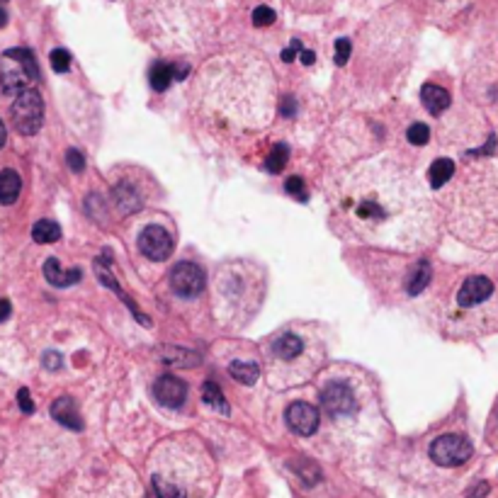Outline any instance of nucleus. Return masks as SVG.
Listing matches in <instances>:
<instances>
[{
  "mask_svg": "<svg viewBox=\"0 0 498 498\" xmlns=\"http://www.w3.org/2000/svg\"><path fill=\"white\" fill-rule=\"evenodd\" d=\"M421 100L425 105V110L433 112V115H440L443 110L450 108V93L440 86H433V83H425L421 91Z\"/></svg>",
  "mask_w": 498,
  "mask_h": 498,
  "instance_id": "obj_13",
  "label": "nucleus"
},
{
  "mask_svg": "<svg viewBox=\"0 0 498 498\" xmlns=\"http://www.w3.org/2000/svg\"><path fill=\"white\" fill-rule=\"evenodd\" d=\"M494 292V284H491L489 277L484 275H472L464 279L460 294H457V304L462 306V309H472V306L481 304V301H486Z\"/></svg>",
  "mask_w": 498,
  "mask_h": 498,
  "instance_id": "obj_9",
  "label": "nucleus"
},
{
  "mask_svg": "<svg viewBox=\"0 0 498 498\" xmlns=\"http://www.w3.org/2000/svg\"><path fill=\"white\" fill-rule=\"evenodd\" d=\"M202 396H204V404H209L212 408H216L219 413H224V416H228V404H226V399H224L219 384H216V382H204Z\"/></svg>",
  "mask_w": 498,
  "mask_h": 498,
  "instance_id": "obj_21",
  "label": "nucleus"
},
{
  "mask_svg": "<svg viewBox=\"0 0 498 498\" xmlns=\"http://www.w3.org/2000/svg\"><path fill=\"white\" fill-rule=\"evenodd\" d=\"M49 59H52V69L56 74H66L71 69V54L66 49H54Z\"/></svg>",
  "mask_w": 498,
  "mask_h": 498,
  "instance_id": "obj_25",
  "label": "nucleus"
},
{
  "mask_svg": "<svg viewBox=\"0 0 498 498\" xmlns=\"http://www.w3.org/2000/svg\"><path fill=\"white\" fill-rule=\"evenodd\" d=\"M32 238L37 241V243H54V241L61 238V228L56 221H49V219H42L35 224V228H32Z\"/></svg>",
  "mask_w": 498,
  "mask_h": 498,
  "instance_id": "obj_20",
  "label": "nucleus"
},
{
  "mask_svg": "<svg viewBox=\"0 0 498 498\" xmlns=\"http://www.w3.org/2000/svg\"><path fill=\"white\" fill-rule=\"evenodd\" d=\"M66 163L74 173H83V168H86V158H83V154L78 149H69V154H66Z\"/></svg>",
  "mask_w": 498,
  "mask_h": 498,
  "instance_id": "obj_29",
  "label": "nucleus"
},
{
  "mask_svg": "<svg viewBox=\"0 0 498 498\" xmlns=\"http://www.w3.org/2000/svg\"><path fill=\"white\" fill-rule=\"evenodd\" d=\"M22 180L13 168H5L0 170V204H15L20 197Z\"/></svg>",
  "mask_w": 498,
  "mask_h": 498,
  "instance_id": "obj_14",
  "label": "nucleus"
},
{
  "mask_svg": "<svg viewBox=\"0 0 498 498\" xmlns=\"http://www.w3.org/2000/svg\"><path fill=\"white\" fill-rule=\"evenodd\" d=\"M350 52H352L350 39L345 37L335 39V66H345V61L350 59Z\"/></svg>",
  "mask_w": 498,
  "mask_h": 498,
  "instance_id": "obj_28",
  "label": "nucleus"
},
{
  "mask_svg": "<svg viewBox=\"0 0 498 498\" xmlns=\"http://www.w3.org/2000/svg\"><path fill=\"white\" fill-rule=\"evenodd\" d=\"M0 3H3V0H0Z\"/></svg>",
  "mask_w": 498,
  "mask_h": 498,
  "instance_id": "obj_39",
  "label": "nucleus"
},
{
  "mask_svg": "<svg viewBox=\"0 0 498 498\" xmlns=\"http://www.w3.org/2000/svg\"><path fill=\"white\" fill-rule=\"evenodd\" d=\"M5 25H8V13L0 8V27H5Z\"/></svg>",
  "mask_w": 498,
  "mask_h": 498,
  "instance_id": "obj_37",
  "label": "nucleus"
},
{
  "mask_svg": "<svg viewBox=\"0 0 498 498\" xmlns=\"http://www.w3.org/2000/svg\"><path fill=\"white\" fill-rule=\"evenodd\" d=\"M170 287L178 296H197L204 289V272L195 262H178L170 270Z\"/></svg>",
  "mask_w": 498,
  "mask_h": 498,
  "instance_id": "obj_4",
  "label": "nucleus"
},
{
  "mask_svg": "<svg viewBox=\"0 0 498 498\" xmlns=\"http://www.w3.org/2000/svg\"><path fill=\"white\" fill-rule=\"evenodd\" d=\"M406 139H408V144H413V146H423V144H428V139H430V129L418 122V124L408 127Z\"/></svg>",
  "mask_w": 498,
  "mask_h": 498,
  "instance_id": "obj_24",
  "label": "nucleus"
},
{
  "mask_svg": "<svg viewBox=\"0 0 498 498\" xmlns=\"http://www.w3.org/2000/svg\"><path fill=\"white\" fill-rule=\"evenodd\" d=\"M284 421L296 435H311L318 428V411L306 401H294L284 413Z\"/></svg>",
  "mask_w": 498,
  "mask_h": 498,
  "instance_id": "obj_7",
  "label": "nucleus"
},
{
  "mask_svg": "<svg viewBox=\"0 0 498 498\" xmlns=\"http://www.w3.org/2000/svg\"><path fill=\"white\" fill-rule=\"evenodd\" d=\"M430 277H433V270H430L428 262H418L416 267H413L411 277H408V294H421L425 287H428Z\"/></svg>",
  "mask_w": 498,
  "mask_h": 498,
  "instance_id": "obj_18",
  "label": "nucleus"
},
{
  "mask_svg": "<svg viewBox=\"0 0 498 498\" xmlns=\"http://www.w3.org/2000/svg\"><path fill=\"white\" fill-rule=\"evenodd\" d=\"M284 190H287L292 197L299 199V202H304V199H306V187H304V180H301L299 175L287 178V183H284Z\"/></svg>",
  "mask_w": 498,
  "mask_h": 498,
  "instance_id": "obj_26",
  "label": "nucleus"
},
{
  "mask_svg": "<svg viewBox=\"0 0 498 498\" xmlns=\"http://www.w3.org/2000/svg\"><path fill=\"white\" fill-rule=\"evenodd\" d=\"M275 22V10L267 8V5H260V8L253 10V25L255 27H267Z\"/></svg>",
  "mask_w": 498,
  "mask_h": 498,
  "instance_id": "obj_27",
  "label": "nucleus"
},
{
  "mask_svg": "<svg viewBox=\"0 0 498 498\" xmlns=\"http://www.w3.org/2000/svg\"><path fill=\"white\" fill-rule=\"evenodd\" d=\"M137 245H139V250L154 262H163L173 250L170 233H168L163 226H146L139 233Z\"/></svg>",
  "mask_w": 498,
  "mask_h": 498,
  "instance_id": "obj_5",
  "label": "nucleus"
},
{
  "mask_svg": "<svg viewBox=\"0 0 498 498\" xmlns=\"http://www.w3.org/2000/svg\"><path fill=\"white\" fill-rule=\"evenodd\" d=\"M272 352H275L282 362L296 360V357L304 352V340H301L299 335L292 333V331H284V333H279L275 340H272Z\"/></svg>",
  "mask_w": 498,
  "mask_h": 498,
  "instance_id": "obj_11",
  "label": "nucleus"
},
{
  "mask_svg": "<svg viewBox=\"0 0 498 498\" xmlns=\"http://www.w3.org/2000/svg\"><path fill=\"white\" fill-rule=\"evenodd\" d=\"M287 156H289V149L284 146V144H277V146L270 151V156H267L265 170L272 173V175H277V173L284 170V166H287Z\"/></svg>",
  "mask_w": 498,
  "mask_h": 498,
  "instance_id": "obj_23",
  "label": "nucleus"
},
{
  "mask_svg": "<svg viewBox=\"0 0 498 498\" xmlns=\"http://www.w3.org/2000/svg\"><path fill=\"white\" fill-rule=\"evenodd\" d=\"M5 59L15 61L18 69H3V74H0V88H3V93H8V95L22 93L27 86H30V81H35V78L39 76L35 56L27 52V49H8V52H5Z\"/></svg>",
  "mask_w": 498,
  "mask_h": 498,
  "instance_id": "obj_1",
  "label": "nucleus"
},
{
  "mask_svg": "<svg viewBox=\"0 0 498 498\" xmlns=\"http://www.w3.org/2000/svg\"><path fill=\"white\" fill-rule=\"evenodd\" d=\"M44 277H47V282L49 284H54V287H71L74 282H81V277H83V272L78 270H61V265H59V260L56 258H49L47 262H44Z\"/></svg>",
  "mask_w": 498,
  "mask_h": 498,
  "instance_id": "obj_12",
  "label": "nucleus"
},
{
  "mask_svg": "<svg viewBox=\"0 0 498 498\" xmlns=\"http://www.w3.org/2000/svg\"><path fill=\"white\" fill-rule=\"evenodd\" d=\"M228 374H231V377L236 379V382H241V384H255V382H258V377H260V369H258L255 362H241V360H236V362H231V365H228Z\"/></svg>",
  "mask_w": 498,
  "mask_h": 498,
  "instance_id": "obj_17",
  "label": "nucleus"
},
{
  "mask_svg": "<svg viewBox=\"0 0 498 498\" xmlns=\"http://www.w3.org/2000/svg\"><path fill=\"white\" fill-rule=\"evenodd\" d=\"M489 489H491V486L486 484V481H479V484L474 486V489H469L467 498H484L486 494H489Z\"/></svg>",
  "mask_w": 498,
  "mask_h": 498,
  "instance_id": "obj_32",
  "label": "nucleus"
},
{
  "mask_svg": "<svg viewBox=\"0 0 498 498\" xmlns=\"http://www.w3.org/2000/svg\"><path fill=\"white\" fill-rule=\"evenodd\" d=\"M282 115L284 117H292L294 115V100H287V103L282 105Z\"/></svg>",
  "mask_w": 498,
  "mask_h": 498,
  "instance_id": "obj_36",
  "label": "nucleus"
},
{
  "mask_svg": "<svg viewBox=\"0 0 498 498\" xmlns=\"http://www.w3.org/2000/svg\"><path fill=\"white\" fill-rule=\"evenodd\" d=\"M474 447L462 435H440L430 445V457L440 467H460L472 457Z\"/></svg>",
  "mask_w": 498,
  "mask_h": 498,
  "instance_id": "obj_3",
  "label": "nucleus"
},
{
  "mask_svg": "<svg viewBox=\"0 0 498 498\" xmlns=\"http://www.w3.org/2000/svg\"><path fill=\"white\" fill-rule=\"evenodd\" d=\"M452 173H455V163L450 158H438L428 170V180H430V187L433 190H440L443 185L450 180Z\"/></svg>",
  "mask_w": 498,
  "mask_h": 498,
  "instance_id": "obj_16",
  "label": "nucleus"
},
{
  "mask_svg": "<svg viewBox=\"0 0 498 498\" xmlns=\"http://www.w3.org/2000/svg\"><path fill=\"white\" fill-rule=\"evenodd\" d=\"M18 401H20V408H22L25 413H32V411H35V404H32L30 391H27V389H20V391H18Z\"/></svg>",
  "mask_w": 498,
  "mask_h": 498,
  "instance_id": "obj_31",
  "label": "nucleus"
},
{
  "mask_svg": "<svg viewBox=\"0 0 498 498\" xmlns=\"http://www.w3.org/2000/svg\"><path fill=\"white\" fill-rule=\"evenodd\" d=\"M10 311H13L10 301H8V299H0V323L8 321V318H10Z\"/></svg>",
  "mask_w": 498,
  "mask_h": 498,
  "instance_id": "obj_34",
  "label": "nucleus"
},
{
  "mask_svg": "<svg viewBox=\"0 0 498 498\" xmlns=\"http://www.w3.org/2000/svg\"><path fill=\"white\" fill-rule=\"evenodd\" d=\"M301 49H304V47H301L299 39H292V44H289V47L282 52V61H284V64H289V61H294V56L299 54Z\"/></svg>",
  "mask_w": 498,
  "mask_h": 498,
  "instance_id": "obj_30",
  "label": "nucleus"
},
{
  "mask_svg": "<svg viewBox=\"0 0 498 498\" xmlns=\"http://www.w3.org/2000/svg\"><path fill=\"white\" fill-rule=\"evenodd\" d=\"M44 365H47L49 369H59L61 367V355H59V352L49 350L47 355H44Z\"/></svg>",
  "mask_w": 498,
  "mask_h": 498,
  "instance_id": "obj_33",
  "label": "nucleus"
},
{
  "mask_svg": "<svg viewBox=\"0 0 498 498\" xmlns=\"http://www.w3.org/2000/svg\"><path fill=\"white\" fill-rule=\"evenodd\" d=\"M321 404H323V408H326L328 416H333V418L350 416V413L357 408L355 396H352L350 387H345V384H340V382H331V384L323 387Z\"/></svg>",
  "mask_w": 498,
  "mask_h": 498,
  "instance_id": "obj_6",
  "label": "nucleus"
},
{
  "mask_svg": "<svg viewBox=\"0 0 498 498\" xmlns=\"http://www.w3.org/2000/svg\"><path fill=\"white\" fill-rule=\"evenodd\" d=\"M166 362L170 365H178V367H195L199 362V355L197 352H190V350H183V348H166L161 352Z\"/></svg>",
  "mask_w": 498,
  "mask_h": 498,
  "instance_id": "obj_19",
  "label": "nucleus"
},
{
  "mask_svg": "<svg viewBox=\"0 0 498 498\" xmlns=\"http://www.w3.org/2000/svg\"><path fill=\"white\" fill-rule=\"evenodd\" d=\"M13 124L15 129L20 134H25V137H30V134H37L39 127H42V120H44V103L42 98H39L37 91H30V88H25L18 98H15L13 103Z\"/></svg>",
  "mask_w": 498,
  "mask_h": 498,
  "instance_id": "obj_2",
  "label": "nucleus"
},
{
  "mask_svg": "<svg viewBox=\"0 0 498 498\" xmlns=\"http://www.w3.org/2000/svg\"><path fill=\"white\" fill-rule=\"evenodd\" d=\"M154 396H156L158 404L178 408V406L185 404V399H187V387H185L183 379L173 377V374H163V377L156 379Z\"/></svg>",
  "mask_w": 498,
  "mask_h": 498,
  "instance_id": "obj_8",
  "label": "nucleus"
},
{
  "mask_svg": "<svg viewBox=\"0 0 498 498\" xmlns=\"http://www.w3.org/2000/svg\"><path fill=\"white\" fill-rule=\"evenodd\" d=\"M5 146V124L0 122V149Z\"/></svg>",
  "mask_w": 498,
  "mask_h": 498,
  "instance_id": "obj_38",
  "label": "nucleus"
},
{
  "mask_svg": "<svg viewBox=\"0 0 498 498\" xmlns=\"http://www.w3.org/2000/svg\"><path fill=\"white\" fill-rule=\"evenodd\" d=\"M175 66H170V64H166V61H156L154 66H151V74H149V83H151V88L154 91H158V93H163L168 86H170V81L175 76Z\"/></svg>",
  "mask_w": 498,
  "mask_h": 498,
  "instance_id": "obj_15",
  "label": "nucleus"
},
{
  "mask_svg": "<svg viewBox=\"0 0 498 498\" xmlns=\"http://www.w3.org/2000/svg\"><path fill=\"white\" fill-rule=\"evenodd\" d=\"M301 64H304V66H311V64H314V61H316V56H314V52H309V49H301Z\"/></svg>",
  "mask_w": 498,
  "mask_h": 498,
  "instance_id": "obj_35",
  "label": "nucleus"
},
{
  "mask_svg": "<svg viewBox=\"0 0 498 498\" xmlns=\"http://www.w3.org/2000/svg\"><path fill=\"white\" fill-rule=\"evenodd\" d=\"M154 491L158 498H187V491L183 489V486L173 484V481H166L161 474H154Z\"/></svg>",
  "mask_w": 498,
  "mask_h": 498,
  "instance_id": "obj_22",
  "label": "nucleus"
},
{
  "mask_svg": "<svg viewBox=\"0 0 498 498\" xmlns=\"http://www.w3.org/2000/svg\"><path fill=\"white\" fill-rule=\"evenodd\" d=\"M52 418L56 423H61L64 428H71V430H83V418L78 413V408L74 404V399L69 396H61L52 404Z\"/></svg>",
  "mask_w": 498,
  "mask_h": 498,
  "instance_id": "obj_10",
  "label": "nucleus"
}]
</instances>
